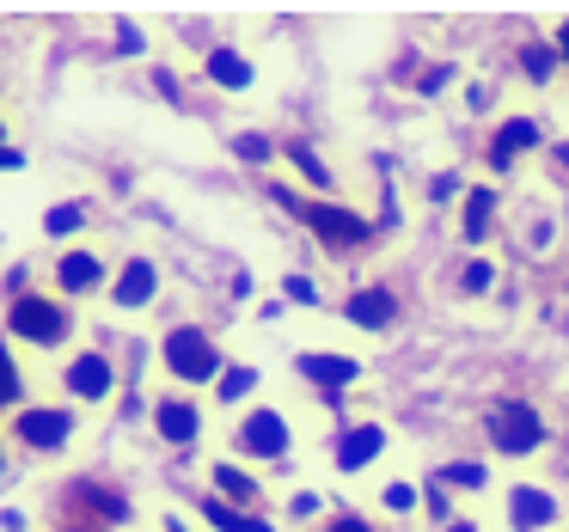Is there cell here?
Segmentation results:
<instances>
[{
    "mask_svg": "<svg viewBox=\"0 0 569 532\" xmlns=\"http://www.w3.org/2000/svg\"><path fill=\"white\" fill-rule=\"evenodd\" d=\"M551 172H563V178H569V141H557V153H551Z\"/></svg>",
    "mask_w": 569,
    "mask_h": 532,
    "instance_id": "60d3db41",
    "label": "cell"
},
{
    "mask_svg": "<svg viewBox=\"0 0 569 532\" xmlns=\"http://www.w3.org/2000/svg\"><path fill=\"white\" fill-rule=\"evenodd\" d=\"M166 532H190V520H178V514H166Z\"/></svg>",
    "mask_w": 569,
    "mask_h": 532,
    "instance_id": "ee69618b",
    "label": "cell"
},
{
    "mask_svg": "<svg viewBox=\"0 0 569 532\" xmlns=\"http://www.w3.org/2000/svg\"><path fill=\"white\" fill-rule=\"evenodd\" d=\"M447 80H453V68H435V74H422V99H435V92H447Z\"/></svg>",
    "mask_w": 569,
    "mask_h": 532,
    "instance_id": "d590c367",
    "label": "cell"
},
{
    "mask_svg": "<svg viewBox=\"0 0 569 532\" xmlns=\"http://www.w3.org/2000/svg\"><path fill=\"white\" fill-rule=\"evenodd\" d=\"M551 43H557V56H563V62H569V19H563V26L551 31Z\"/></svg>",
    "mask_w": 569,
    "mask_h": 532,
    "instance_id": "b9f144b4",
    "label": "cell"
},
{
    "mask_svg": "<svg viewBox=\"0 0 569 532\" xmlns=\"http://www.w3.org/2000/svg\"><path fill=\"white\" fill-rule=\"evenodd\" d=\"M160 368H166V380H178V392H202V385H214L227 373V355H221V343H214V331H202V324H172V331L160 337Z\"/></svg>",
    "mask_w": 569,
    "mask_h": 532,
    "instance_id": "3957f363",
    "label": "cell"
},
{
    "mask_svg": "<svg viewBox=\"0 0 569 532\" xmlns=\"http://www.w3.org/2000/svg\"><path fill=\"white\" fill-rule=\"evenodd\" d=\"M343 319L361 324V331H392L398 324V294L386 282H361L356 294L343 300Z\"/></svg>",
    "mask_w": 569,
    "mask_h": 532,
    "instance_id": "9a60e30c",
    "label": "cell"
},
{
    "mask_svg": "<svg viewBox=\"0 0 569 532\" xmlns=\"http://www.w3.org/2000/svg\"><path fill=\"white\" fill-rule=\"evenodd\" d=\"M319 532H373V526H368V520H361V514H331V520H325Z\"/></svg>",
    "mask_w": 569,
    "mask_h": 532,
    "instance_id": "e575fe53",
    "label": "cell"
},
{
    "mask_svg": "<svg viewBox=\"0 0 569 532\" xmlns=\"http://www.w3.org/2000/svg\"><path fill=\"white\" fill-rule=\"evenodd\" d=\"M282 294L295 300V307H319V282H312V275H282Z\"/></svg>",
    "mask_w": 569,
    "mask_h": 532,
    "instance_id": "f546056e",
    "label": "cell"
},
{
    "mask_svg": "<svg viewBox=\"0 0 569 532\" xmlns=\"http://www.w3.org/2000/svg\"><path fill=\"white\" fill-rule=\"evenodd\" d=\"M7 441L26 459H62L80 441V416L74 404H26L7 416Z\"/></svg>",
    "mask_w": 569,
    "mask_h": 532,
    "instance_id": "277c9868",
    "label": "cell"
},
{
    "mask_svg": "<svg viewBox=\"0 0 569 532\" xmlns=\"http://www.w3.org/2000/svg\"><path fill=\"white\" fill-rule=\"evenodd\" d=\"M80 227H87V202H56V209H43V239H56V245H74Z\"/></svg>",
    "mask_w": 569,
    "mask_h": 532,
    "instance_id": "cb8c5ba5",
    "label": "cell"
},
{
    "mask_svg": "<svg viewBox=\"0 0 569 532\" xmlns=\"http://www.w3.org/2000/svg\"><path fill=\"white\" fill-rule=\"evenodd\" d=\"M435 483H441V490L478 495V490H490V465H483V459H447V465L435 471Z\"/></svg>",
    "mask_w": 569,
    "mask_h": 532,
    "instance_id": "7402d4cb",
    "label": "cell"
},
{
    "mask_svg": "<svg viewBox=\"0 0 569 532\" xmlns=\"http://www.w3.org/2000/svg\"><path fill=\"white\" fill-rule=\"evenodd\" d=\"M441 532H483V526H478V520H447Z\"/></svg>",
    "mask_w": 569,
    "mask_h": 532,
    "instance_id": "7bdbcfd3",
    "label": "cell"
},
{
    "mask_svg": "<svg viewBox=\"0 0 569 532\" xmlns=\"http://www.w3.org/2000/svg\"><path fill=\"white\" fill-rule=\"evenodd\" d=\"M380 453H386V429H380V422H343V429L331 434V465L343 471V478L368 471Z\"/></svg>",
    "mask_w": 569,
    "mask_h": 532,
    "instance_id": "4fadbf2b",
    "label": "cell"
},
{
    "mask_svg": "<svg viewBox=\"0 0 569 532\" xmlns=\"http://www.w3.org/2000/svg\"><path fill=\"white\" fill-rule=\"evenodd\" d=\"M129 520V495L123 490H111V483H99V478H74L62 490V526H87V532H99V526H123Z\"/></svg>",
    "mask_w": 569,
    "mask_h": 532,
    "instance_id": "8992f818",
    "label": "cell"
},
{
    "mask_svg": "<svg viewBox=\"0 0 569 532\" xmlns=\"http://www.w3.org/2000/svg\"><path fill=\"white\" fill-rule=\"evenodd\" d=\"M0 172H26V148H13V141H7V148H0Z\"/></svg>",
    "mask_w": 569,
    "mask_h": 532,
    "instance_id": "74e56055",
    "label": "cell"
},
{
    "mask_svg": "<svg viewBox=\"0 0 569 532\" xmlns=\"http://www.w3.org/2000/svg\"><path fill=\"white\" fill-rule=\"evenodd\" d=\"M496 209H502V190L496 184H471L466 197H459V239L466 245H483L496 227Z\"/></svg>",
    "mask_w": 569,
    "mask_h": 532,
    "instance_id": "e0dca14e",
    "label": "cell"
},
{
    "mask_svg": "<svg viewBox=\"0 0 569 532\" xmlns=\"http://www.w3.org/2000/svg\"><path fill=\"white\" fill-rule=\"evenodd\" d=\"M490 282H496V270H490L483 258H471L466 270H459V288H466L471 300H478V294H490Z\"/></svg>",
    "mask_w": 569,
    "mask_h": 532,
    "instance_id": "83f0119b",
    "label": "cell"
},
{
    "mask_svg": "<svg viewBox=\"0 0 569 532\" xmlns=\"http://www.w3.org/2000/svg\"><path fill=\"white\" fill-rule=\"evenodd\" d=\"M282 153H288V165H295V172H300V178H307V184H312V190H319V197H331V190H337V172H331V165H325V160H319V153H312V148H307V141H288V148H282Z\"/></svg>",
    "mask_w": 569,
    "mask_h": 532,
    "instance_id": "603a6c76",
    "label": "cell"
},
{
    "mask_svg": "<svg viewBox=\"0 0 569 532\" xmlns=\"http://www.w3.org/2000/svg\"><path fill=\"white\" fill-rule=\"evenodd\" d=\"M0 148H7V123H0Z\"/></svg>",
    "mask_w": 569,
    "mask_h": 532,
    "instance_id": "bcb514c9",
    "label": "cell"
},
{
    "mask_svg": "<svg viewBox=\"0 0 569 532\" xmlns=\"http://www.w3.org/2000/svg\"><path fill=\"white\" fill-rule=\"evenodd\" d=\"M19 294H31V263L19 258L13 270H0V300H19Z\"/></svg>",
    "mask_w": 569,
    "mask_h": 532,
    "instance_id": "f1b7e54d",
    "label": "cell"
},
{
    "mask_svg": "<svg viewBox=\"0 0 569 532\" xmlns=\"http://www.w3.org/2000/svg\"><path fill=\"white\" fill-rule=\"evenodd\" d=\"M160 300V263L153 258H123L111 275V307L117 312H141Z\"/></svg>",
    "mask_w": 569,
    "mask_h": 532,
    "instance_id": "5bb4252c",
    "label": "cell"
},
{
    "mask_svg": "<svg viewBox=\"0 0 569 532\" xmlns=\"http://www.w3.org/2000/svg\"><path fill=\"white\" fill-rule=\"evenodd\" d=\"M233 153L239 160H251V165H270V135H233Z\"/></svg>",
    "mask_w": 569,
    "mask_h": 532,
    "instance_id": "4dcf8cb0",
    "label": "cell"
},
{
    "mask_svg": "<svg viewBox=\"0 0 569 532\" xmlns=\"http://www.w3.org/2000/svg\"><path fill=\"white\" fill-rule=\"evenodd\" d=\"M7 471H13V441H7V416H0V483H7Z\"/></svg>",
    "mask_w": 569,
    "mask_h": 532,
    "instance_id": "f35d334b",
    "label": "cell"
},
{
    "mask_svg": "<svg viewBox=\"0 0 569 532\" xmlns=\"http://www.w3.org/2000/svg\"><path fill=\"white\" fill-rule=\"evenodd\" d=\"M26 526H31L26 508H0V532H26Z\"/></svg>",
    "mask_w": 569,
    "mask_h": 532,
    "instance_id": "8d00e7d4",
    "label": "cell"
},
{
    "mask_svg": "<svg viewBox=\"0 0 569 532\" xmlns=\"http://www.w3.org/2000/svg\"><path fill=\"white\" fill-rule=\"evenodd\" d=\"M276 202H282L288 214H300V227H307L331 258H349V251H368L373 245V221L361 209H343V202H312V197H295V190H282V184H276Z\"/></svg>",
    "mask_w": 569,
    "mask_h": 532,
    "instance_id": "7a4b0ae2",
    "label": "cell"
},
{
    "mask_svg": "<svg viewBox=\"0 0 569 532\" xmlns=\"http://www.w3.org/2000/svg\"><path fill=\"white\" fill-rule=\"evenodd\" d=\"M466 178H459V172H435L429 178V202H453V197H466Z\"/></svg>",
    "mask_w": 569,
    "mask_h": 532,
    "instance_id": "1f68e13d",
    "label": "cell"
},
{
    "mask_svg": "<svg viewBox=\"0 0 569 532\" xmlns=\"http://www.w3.org/2000/svg\"><path fill=\"white\" fill-rule=\"evenodd\" d=\"M380 508H386V514H417V508H422V490H417V483H405V478H392V483L380 490Z\"/></svg>",
    "mask_w": 569,
    "mask_h": 532,
    "instance_id": "4316f807",
    "label": "cell"
},
{
    "mask_svg": "<svg viewBox=\"0 0 569 532\" xmlns=\"http://www.w3.org/2000/svg\"><path fill=\"white\" fill-rule=\"evenodd\" d=\"M202 74H209L221 92H251V87H258V68H251L233 43H214V50L202 56Z\"/></svg>",
    "mask_w": 569,
    "mask_h": 532,
    "instance_id": "d6986e66",
    "label": "cell"
},
{
    "mask_svg": "<svg viewBox=\"0 0 569 532\" xmlns=\"http://www.w3.org/2000/svg\"><path fill=\"white\" fill-rule=\"evenodd\" d=\"M288 514H295V520H319L325 514V495L319 490H295V495H288Z\"/></svg>",
    "mask_w": 569,
    "mask_h": 532,
    "instance_id": "d6a6232c",
    "label": "cell"
},
{
    "mask_svg": "<svg viewBox=\"0 0 569 532\" xmlns=\"http://www.w3.org/2000/svg\"><path fill=\"white\" fill-rule=\"evenodd\" d=\"M62 392L74 398V404H111L117 392V361L104 355V349H74L62 368Z\"/></svg>",
    "mask_w": 569,
    "mask_h": 532,
    "instance_id": "9c48e42d",
    "label": "cell"
},
{
    "mask_svg": "<svg viewBox=\"0 0 569 532\" xmlns=\"http://www.w3.org/2000/svg\"><path fill=\"white\" fill-rule=\"evenodd\" d=\"M202 520H209L214 532H282V526H270L258 508H233V502H221V495H202Z\"/></svg>",
    "mask_w": 569,
    "mask_h": 532,
    "instance_id": "ffe728a7",
    "label": "cell"
},
{
    "mask_svg": "<svg viewBox=\"0 0 569 532\" xmlns=\"http://www.w3.org/2000/svg\"><path fill=\"white\" fill-rule=\"evenodd\" d=\"M209 495H221V502H233V508H258L263 502V478H251L239 459H214L209 465Z\"/></svg>",
    "mask_w": 569,
    "mask_h": 532,
    "instance_id": "ac0fdd59",
    "label": "cell"
},
{
    "mask_svg": "<svg viewBox=\"0 0 569 532\" xmlns=\"http://www.w3.org/2000/svg\"><path fill=\"white\" fill-rule=\"evenodd\" d=\"M233 446L246 459H258V465H276V459H288V446H295V429H288V416L276 404H251L246 416L233 422Z\"/></svg>",
    "mask_w": 569,
    "mask_h": 532,
    "instance_id": "52a82bcc",
    "label": "cell"
},
{
    "mask_svg": "<svg viewBox=\"0 0 569 532\" xmlns=\"http://www.w3.org/2000/svg\"><path fill=\"white\" fill-rule=\"evenodd\" d=\"M295 373L312 385V392L331 398V404L349 392V385H361V361L356 355H331V349H307V355H295Z\"/></svg>",
    "mask_w": 569,
    "mask_h": 532,
    "instance_id": "8fae6325",
    "label": "cell"
},
{
    "mask_svg": "<svg viewBox=\"0 0 569 532\" xmlns=\"http://www.w3.org/2000/svg\"><path fill=\"white\" fill-rule=\"evenodd\" d=\"M251 392H258V368H227L214 380V404H246Z\"/></svg>",
    "mask_w": 569,
    "mask_h": 532,
    "instance_id": "484cf974",
    "label": "cell"
},
{
    "mask_svg": "<svg viewBox=\"0 0 569 532\" xmlns=\"http://www.w3.org/2000/svg\"><path fill=\"white\" fill-rule=\"evenodd\" d=\"M153 92H166V99H178V74H172V68H153Z\"/></svg>",
    "mask_w": 569,
    "mask_h": 532,
    "instance_id": "ab89813d",
    "label": "cell"
},
{
    "mask_svg": "<svg viewBox=\"0 0 569 532\" xmlns=\"http://www.w3.org/2000/svg\"><path fill=\"white\" fill-rule=\"evenodd\" d=\"M557 520H563L557 490H545V483H532V478L508 483V526L515 532H551Z\"/></svg>",
    "mask_w": 569,
    "mask_h": 532,
    "instance_id": "30bf717a",
    "label": "cell"
},
{
    "mask_svg": "<svg viewBox=\"0 0 569 532\" xmlns=\"http://www.w3.org/2000/svg\"><path fill=\"white\" fill-rule=\"evenodd\" d=\"M0 331H7V343H13V349L56 355V349L74 343L80 319H74V307H68L62 294H38V288H31V294H19V300L0 307Z\"/></svg>",
    "mask_w": 569,
    "mask_h": 532,
    "instance_id": "6da1fadb",
    "label": "cell"
},
{
    "mask_svg": "<svg viewBox=\"0 0 569 532\" xmlns=\"http://www.w3.org/2000/svg\"><path fill=\"white\" fill-rule=\"evenodd\" d=\"M117 50H123V56H141V50H148V38H141V31L123 19V26H117Z\"/></svg>",
    "mask_w": 569,
    "mask_h": 532,
    "instance_id": "836d02e7",
    "label": "cell"
},
{
    "mask_svg": "<svg viewBox=\"0 0 569 532\" xmlns=\"http://www.w3.org/2000/svg\"><path fill=\"white\" fill-rule=\"evenodd\" d=\"M50 282H56V294H62L68 307H74V300H92V294H111V270H104V258H99V251H87V245H62V251H56Z\"/></svg>",
    "mask_w": 569,
    "mask_h": 532,
    "instance_id": "ba28073f",
    "label": "cell"
},
{
    "mask_svg": "<svg viewBox=\"0 0 569 532\" xmlns=\"http://www.w3.org/2000/svg\"><path fill=\"white\" fill-rule=\"evenodd\" d=\"M31 380H26V361H19V349L0 337V416H13V410L31 404Z\"/></svg>",
    "mask_w": 569,
    "mask_h": 532,
    "instance_id": "44dd1931",
    "label": "cell"
},
{
    "mask_svg": "<svg viewBox=\"0 0 569 532\" xmlns=\"http://www.w3.org/2000/svg\"><path fill=\"white\" fill-rule=\"evenodd\" d=\"M520 74H527L532 87H545V80L557 74V43L551 38H532L527 50H520Z\"/></svg>",
    "mask_w": 569,
    "mask_h": 532,
    "instance_id": "d4e9b609",
    "label": "cell"
},
{
    "mask_svg": "<svg viewBox=\"0 0 569 532\" xmlns=\"http://www.w3.org/2000/svg\"><path fill=\"white\" fill-rule=\"evenodd\" d=\"M483 434H490V446H496L502 459H532V453H545V441H551L545 416L527 404V398H508V404H496L490 416H483Z\"/></svg>",
    "mask_w": 569,
    "mask_h": 532,
    "instance_id": "5b68a950",
    "label": "cell"
},
{
    "mask_svg": "<svg viewBox=\"0 0 569 532\" xmlns=\"http://www.w3.org/2000/svg\"><path fill=\"white\" fill-rule=\"evenodd\" d=\"M202 404L190 392H160V404H153V434H160L166 446H197L202 441Z\"/></svg>",
    "mask_w": 569,
    "mask_h": 532,
    "instance_id": "7c38bea8",
    "label": "cell"
},
{
    "mask_svg": "<svg viewBox=\"0 0 569 532\" xmlns=\"http://www.w3.org/2000/svg\"><path fill=\"white\" fill-rule=\"evenodd\" d=\"M56 532H87V526H56Z\"/></svg>",
    "mask_w": 569,
    "mask_h": 532,
    "instance_id": "f6af8a7d",
    "label": "cell"
},
{
    "mask_svg": "<svg viewBox=\"0 0 569 532\" xmlns=\"http://www.w3.org/2000/svg\"><path fill=\"white\" fill-rule=\"evenodd\" d=\"M539 123H532V117H502V123H496V141H490V172L502 178V172H515L520 165V153H532L539 148Z\"/></svg>",
    "mask_w": 569,
    "mask_h": 532,
    "instance_id": "2e32d148",
    "label": "cell"
}]
</instances>
